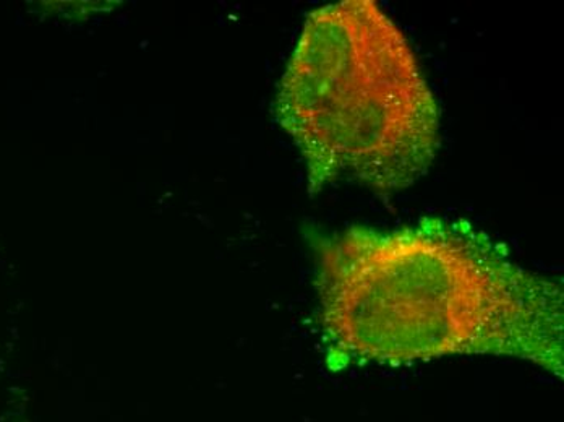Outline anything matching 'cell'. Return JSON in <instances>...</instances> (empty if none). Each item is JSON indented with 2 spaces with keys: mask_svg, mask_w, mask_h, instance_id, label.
I'll use <instances>...</instances> for the list:
<instances>
[{
  "mask_svg": "<svg viewBox=\"0 0 564 422\" xmlns=\"http://www.w3.org/2000/svg\"><path fill=\"white\" fill-rule=\"evenodd\" d=\"M313 247L319 324L339 366L494 356L563 379L562 284L467 223L356 226Z\"/></svg>",
  "mask_w": 564,
  "mask_h": 422,
  "instance_id": "obj_1",
  "label": "cell"
},
{
  "mask_svg": "<svg viewBox=\"0 0 564 422\" xmlns=\"http://www.w3.org/2000/svg\"><path fill=\"white\" fill-rule=\"evenodd\" d=\"M273 109L312 194L338 181L402 191L425 176L440 147L438 106L414 51L373 0L307 17Z\"/></svg>",
  "mask_w": 564,
  "mask_h": 422,
  "instance_id": "obj_2",
  "label": "cell"
}]
</instances>
